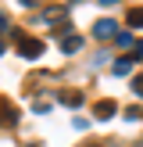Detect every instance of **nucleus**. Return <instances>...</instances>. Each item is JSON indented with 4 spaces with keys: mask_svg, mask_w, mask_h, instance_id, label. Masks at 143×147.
<instances>
[{
    "mask_svg": "<svg viewBox=\"0 0 143 147\" xmlns=\"http://www.w3.org/2000/svg\"><path fill=\"white\" fill-rule=\"evenodd\" d=\"M132 65H136L132 57H118V61H114V68H111V72H114V76H129V72H132Z\"/></svg>",
    "mask_w": 143,
    "mask_h": 147,
    "instance_id": "obj_5",
    "label": "nucleus"
},
{
    "mask_svg": "<svg viewBox=\"0 0 143 147\" xmlns=\"http://www.w3.org/2000/svg\"><path fill=\"white\" fill-rule=\"evenodd\" d=\"M114 43H118L122 50H129V47H136V40H132V32H118V36H114Z\"/></svg>",
    "mask_w": 143,
    "mask_h": 147,
    "instance_id": "obj_9",
    "label": "nucleus"
},
{
    "mask_svg": "<svg viewBox=\"0 0 143 147\" xmlns=\"http://www.w3.org/2000/svg\"><path fill=\"white\" fill-rule=\"evenodd\" d=\"M114 111H118V108H114V100H97V104H93V115H97L100 122H104V119H111Z\"/></svg>",
    "mask_w": 143,
    "mask_h": 147,
    "instance_id": "obj_3",
    "label": "nucleus"
},
{
    "mask_svg": "<svg viewBox=\"0 0 143 147\" xmlns=\"http://www.w3.org/2000/svg\"><path fill=\"white\" fill-rule=\"evenodd\" d=\"M25 147H39V144H25Z\"/></svg>",
    "mask_w": 143,
    "mask_h": 147,
    "instance_id": "obj_15",
    "label": "nucleus"
},
{
    "mask_svg": "<svg viewBox=\"0 0 143 147\" xmlns=\"http://www.w3.org/2000/svg\"><path fill=\"white\" fill-rule=\"evenodd\" d=\"M0 54H4V40H0Z\"/></svg>",
    "mask_w": 143,
    "mask_h": 147,
    "instance_id": "obj_14",
    "label": "nucleus"
},
{
    "mask_svg": "<svg viewBox=\"0 0 143 147\" xmlns=\"http://www.w3.org/2000/svg\"><path fill=\"white\" fill-rule=\"evenodd\" d=\"M18 50H21V57H39V54H43V40L21 36V40H18Z\"/></svg>",
    "mask_w": 143,
    "mask_h": 147,
    "instance_id": "obj_2",
    "label": "nucleus"
},
{
    "mask_svg": "<svg viewBox=\"0 0 143 147\" xmlns=\"http://www.w3.org/2000/svg\"><path fill=\"white\" fill-rule=\"evenodd\" d=\"M7 29V11H0V32Z\"/></svg>",
    "mask_w": 143,
    "mask_h": 147,
    "instance_id": "obj_12",
    "label": "nucleus"
},
{
    "mask_svg": "<svg viewBox=\"0 0 143 147\" xmlns=\"http://www.w3.org/2000/svg\"><path fill=\"white\" fill-rule=\"evenodd\" d=\"M64 14H68V7H50V11H43V22H61Z\"/></svg>",
    "mask_w": 143,
    "mask_h": 147,
    "instance_id": "obj_6",
    "label": "nucleus"
},
{
    "mask_svg": "<svg viewBox=\"0 0 143 147\" xmlns=\"http://www.w3.org/2000/svg\"><path fill=\"white\" fill-rule=\"evenodd\" d=\"M125 119H129V122H140V119H143V111H140V108H129Z\"/></svg>",
    "mask_w": 143,
    "mask_h": 147,
    "instance_id": "obj_10",
    "label": "nucleus"
},
{
    "mask_svg": "<svg viewBox=\"0 0 143 147\" xmlns=\"http://www.w3.org/2000/svg\"><path fill=\"white\" fill-rule=\"evenodd\" d=\"M143 25V7H132L129 11V29H140Z\"/></svg>",
    "mask_w": 143,
    "mask_h": 147,
    "instance_id": "obj_8",
    "label": "nucleus"
},
{
    "mask_svg": "<svg viewBox=\"0 0 143 147\" xmlns=\"http://www.w3.org/2000/svg\"><path fill=\"white\" fill-rule=\"evenodd\" d=\"M93 36H97V40H114V36H118V22L114 18H100L97 25H93Z\"/></svg>",
    "mask_w": 143,
    "mask_h": 147,
    "instance_id": "obj_1",
    "label": "nucleus"
},
{
    "mask_svg": "<svg viewBox=\"0 0 143 147\" xmlns=\"http://www.w3.org/2000/svg\"><path fill=\"white\" fill-rule=\"evenodd\" d=\"M82 147H100V144H82Z\"/></svg>",
    "mask_w": 143,
    "mask_h": 147,
    "instance_id": "obj_13",
    "label": "nucleus"
},
{
    "mask_svg": "<svg viewBox=\"0 0 143 147\" xmlns=\"http://www.w3.org/2000/svg\"><path fill=\"white\" fill-rule=\"evenodd\" d=\"M132 90H136V97H143V76H136V79H132Z\"/></svg>",
    "mask_w": 143,
    "mask_h": 147,
    "instance_id": "obj_11",
    "label": "nucleus"
},
{
    "mask_svg": "<svg viewBox=\"0 0 143 147\" xmlns=\"http://www.w3.org/2000/svg\"><path fill=\"white\" fill-rule=\"evenodd\" d=\"M61 50H64V54H75V50H82V36H64V40H61Z\"/></svg>",
    "mask_w": 143,
    "mask_h": 147,
    "instance_id": "obj_4",
    "label": "nucleus"
},
{
    "mask_svg": "<svg viewBox=\"0 0 143 147\" xmlns=\"http://www.w3.org/2000/svg\"><path fill=\"white\" fill-rule=\"evenodd\" d=\"M57 100H61V104H68V108H79V104H82V93H61Z\"/></svg>",
    "mask_w": 143,
    "mask_h": 147,
    "instance_id": "obj_7",
    "label": "nucleus"
}]
</instances>
